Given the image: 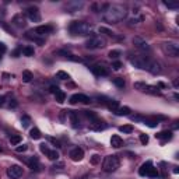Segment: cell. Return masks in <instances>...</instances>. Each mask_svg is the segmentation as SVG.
<instances>
[{
    "mask_svg": "<svg viewBox=\"0 0 179 179\" xmlns=\"http://www.w3.org/2000/svg\"><path fill=\"white\" fill-rule=\"evenodd\" d=\"M127 14V9L123 4H105L102 9V18L105 20L108 24H116V22L122 21Z\"/></svg>",
    "mask_w": 179,
    "mask_h": 179,
    "instance_id": "6da1fadb",
    "label": "cell"
},
{
    "mask_svg": "<svg viewBox=\"0 0 179 179\" xmlns=\"http://www.w3.org/2000/svg\"><path fill=\"white\" fill-rule=\"evenodd\" d=\"M91 30H92V27L90 25L88 22H84V21H73L70 24V32L73 35L85 37V35L91 34Z\"/></svg>",
    "mask_w": 179,
    "mask_h": 179,
    "instance_id": "7a4b0ae2",
    "label": "cell"
},
{
    "mask_svg": "<svg viewBox=\"0 0 179 179\" xmlns=\"http://www.w3.org/2000/svg\"><path fill=\"white\" fill-rule=\"evenodd\" d=\"M119 158L118 155H108L105 157L104 162H102V169L105 172H115L116 169L119 168Z\"/></svg>",
    "mask_w": 179,
    "mask_h": 179,
    "instance_id": "3957f363",
    "label": "cell"
},
{
    "mask_svg": "<svg viewBox=\"0 0 179 179\" xmlns=\"http://www.w3.org/2000/svg\"><path fill=\"white\" fill-rule=\"evenodd\" d=\"M106 46V39L101 35H92V37L87 39L85 42V48L88 49H101V48Z\"/></svg>",
    "mask_w": 179,
    "mask_h": 179,
    "instance_id": "277c9868",
    "label": "cell"
},
{
    "mask_svg": "<svg viewBox=\"0 0 179 179\" xmlns=\"http://www.w3.org/2000/svg\"><path fill=\"white\" fill-rule=\"evenodd\" d=\"M162 49L164 52L167 53L168 56H171V58H178L179 56V45L176 42H172V41L165 42L162 45Z\"/></svg>",
    "mask_w": 179,
    "mask_h": 179,
    "instance_id": "5b68a950",
    "label": "cell"
},
{
    "mask_svg": "<svg viewBox=\"0 0 179 179\" xmlns=\"http://www.w3.org/2000/svg\"><path fill=\"white\" fill-rule=\"evenodd\" d=\"M148 60H150V59H148L147 56H143V55H134V56L130 58V63H132L134 67H137V69L146 70Z\"/></svg>",
    "mask_w": 179,
    "mask_h": 179,
    "instance_id": "8992f818",
    "label": "cell"
},
{
    "mask_svg": "<svg viewBox=\"0 0 179 179\" xmlns=\"http://www.w3.org/2000/svg\"><path fill=\"white\" fill-rule=\"evenodd\" d=\"M27 17L34 22H39L41 21V13H39V9L35 7V6H31V7H28L27 9Z\"/></svg>",
    "mask_w": 179,
    "mask_h": 179,
    "instance_id": "52a82bcc",
    "label": "cell"
},
{
    "mask_svg": "<svg viewBox=\"0 0 179 179\" xmlns=\"http://www.w3.org/2000/svg\"><path fill=\"white\" fill-rule=\"evenodd\" d=\"M146 70H147V71H150L151 74H161V71H162V66H161V63H160V62L150 59V60H148V63H147V67H146Z\"/></svg>",
    "mask_w": 179,
    "mask_h": 179,
    "instance_id": "ba28073f",
    "label": "cell"
},
{
    "mask_svg": "<svg viewBox=\"0 0 179 179\" xmlns=\"http://www.w3.org/2000/svg\"><path fill=\"white\" fill-rule=\"evenodd\" d=\"M7 175L11 179H18L22 176V167L20 165H11L7 168Z\"/></svg>",
    "mask_w": 179,
    "mask_h": 179,
    "instance_id": "9c48e42d",
    "label": "cell"
},
{
    "mask_svg": "<svg viewBox=\"0 0 179 179\" xmlns=\"http://www.w3.org/2000/svg\"><path fill=\"white\" fill-rule=\"evenodd\" d=\"M133 45L139 49V51H141V52H150V45H148L143 38H140V37H134L133 38Z\"/></svg>",
    "mask_w": 179,
    "mask_h": 179,
    "instance_id": "30bf717a",
    "label": "cell"
},
{
    "mask_svg": "<svg viewBox=\"0 0 179 179\" xmlns=\"http://www.w3.org/2000/svg\"><path fill=\"white\" fill-rule=\"evenodd\" d=\"M14 27L17 28H24L27 25V20H25V16H22L21 13H18L16 16L13 17V22H11Z\"/></svg>",
    "mask_w": 179,
    "mask_h": 179,
    "instance_id": "8fae6325",
    "label": "cell"
},
{
    "mask_svg": "<svg viewBox=\"0 0 179 179\" xmlns=\"http://www.w3.org/2000/svg\"><path fill=\"white\" fill-rule=\"evenodd\" d=\"M77 102H83V104H90L91 102V100H90L87 95L84 94H74L70 97V104H77Z\"/></svg>",
    "mask_w": 179,
    "mask_h": 179,
    "instance_id": "7c38bea8",
    "label": "cell"
},
{
    "mask_svg": "<svg viewBox=\"0 0 179 179\" xmlns=\"http://www.w3.org/2000/svg\"><path fill=\"white\" fill-rule=\"evenodd\" d=\"M67 116H69V121L71 123V127L77 129L80 127V119H79V113L74 111H67Z\"/></svg>",
    "mask_w": 179,
    "mask_h": 179,
    "instance_id": "4fadbf2b",
    "label": "cell"
},
{
    "mask_svg": "<svg viewBox=\"0 0 179 179\" xmlns=\"http://www.w3.org/2000/svg\"><path fill=\"white\" fill-rule=\"evenodd\" d=\"M91 71L94 76L97 77H102V76H108L109 74V70L105 67V66H92L91 67Z\"/></svg>",
    "mask_w": 179,
    "mask_h": 179,
    "instance_id": "5bb4252c",
    "label": "cell"
},
{
    "mask_svg": "<svg viewBox=\"0 0 179 179\" xmlns=\"http://www.w3.org/2000/svg\"><path fill=\"white\" fill-rule=\"evenodd\" d=\"M51 31H52V27L51 25H39V27H37L35 30H32V32H34L35 35H38V37H45V35L49 34Z\"/></svg>",
    "mask_w": 179,
    "mask_h": 179,
    "instance_id": "9a60e30c",
    "label": "cell"
},
{
    "mask_svg": "<svg viewBox=\"0 0 179 179\" xmlns=\"http://www.w3.org/2000/svg\"><path fill=\"white\" fill-rule=\"evenodd\" d=\"M70 157H71V160L76 161V162H77V161H81L83 157H84V151H83L81 148H79V147L73 148V150L70 151Z\"/></svg>",
    "mask_w": 179,
    "mask_h": 179,
    "instance_id": "2e32d148",
    "label": "cell"
},
{
    "mask_svg": "<svg viewBox=\"0 0 179 179\" xmlns=\"http://www.w3.org/2000/svg\"><path fill=\"white\" fill-rule=\"evenodd\" d=\"M155 137H157V139H160L162 143H165V141H168V140H171V139H172V132L164 130V132H160L158 134H155Z\"/></svg>",
    "mask_w": 179,
    "mask_h": 179,
    "instance_id": "e0dca14e",
    "label": "cell"
},
{
    "mask_svg": "<svg viewBox=\"0 0 179 179\" xmlns=\"http://www.w3.org/2000/svg\"><path fill=\"white\" fill-rule=\"evenodd\" d=\"M111 144H112V147L119 148V147H122V146H123V140H122L121 136H118V134H113V136L111 137Z\"/></svg>",
    "mask_w": 179,
    "mask_h": 179,
    "instance_id": "ac0fdd59",
    "label": "cell"
},
{
    "mask_svg": "<svg viewBox=\"0 0 179 179\" xmlns=\"http://www.w3.org/2000/svg\"><path fill=\"white\" fill-rule=\"evenodd\" d=\"M153 167V162L151 161H147V162H144L140 167V169H139V175H141V176H146L147 175V172H148V169Z\"/></svg>",
    "mask_w": 179,
    "mask_h": 179,
    "instance_id": "d6986e66",
    "label": "cell"
},
{
    "mask_svg": "<svg viewBox=\"0 0 179 179\" xmlns=\"http://www.w3.org/2000/svg\"><path fill=\"white\" fill-rule=\"evenodd\" d=\"M130 108L129 106H119L118 109L115 111V115H118V116H129L130 115Z\"/></svg>",
    "mask_w": 179,
    "mask_h": 179,
    "instance_id": "ffe728a7",
    "label": "cell"
},
{
    "mask_svg": "<svg viewBox=\"0 0 179 179\" xmlns=\"http://www.w3.org/2000/svg\"><path fill=\"white\" fill-rule=\"evenodd\" d=\"M25 162L28 164V167L34 171H39V162H38V160L35 157H31L30 160H25Z\"/></svg>",
    "mask_w": 179,
    "mask_h": 179,
    "instance_id": "44dd1931",
    "label": "cell"
},
{
    "mask_svg": "<svg viewBox=\"0 0 179 179\" xmlns=\"http://www.w3.org/2000/svg\"><path fill=\"white\" fill-rule=\"evenodd\" d=\"M80 7H83V1H80V3H69L67 6H66V9H67L70 13H74V11H77L80 9Z\"/></svg>",
    "mask_w": 179,
    "mask_h": 179,
    "instance_id": "7402d4cb",
    "label": "cell"
},
{
    "mask_svg": "<svg viewBox=\"0 0 179 179\" xmlns=\"http://www.w3.org/2000/svg\"><path fill=\"white\" fill-rule=\"evenodd\" d=\"M106 106H108V109H111L112 112H115L118 108H119V102L115 100H108V102H106Z\"/></svg>",
    "mask_w": 179,
    "mask_h": 179,
    "instance_id": "603a6c76",
    "label": "cell"
},
{
    "mask_svg": "<svg viewBox=\"0 0 179 179\" xmlns=\"http://www.w3.org/2000/svg\"><path fill=\"white\" fill-rule=\"evenodd\" d=\"M144 92H147V94H153V95H157L160 94V90H158V87H155V85H146V90H144Z\"/></svg>",
    "mask_w": 179,
    "mask_h": 179,
    "instance_id": "cb8c5ba5",
    "label": "cell"
},
{
    "mask_svg": "<svg viewBox=\"0 0 179 179\" xmlns=\"http://www.w3.org/2000/svg\"><path fill=\"white\" fill-rule=\"evenodd\" d=\"M58 55H63L64 58L70 59V60H74V62H80V58H76L74 55H71L70 52H66V51H59Z\"/></svg>",
    "mask_w": 179,
    "mask_h": 179,
    "instance_id": "d4e9b609",
    "label": "cell"
},
{
    "mask_svg": "<svg viewBox=\"0 0 179 179\" xmlns=\"http://www.w3.org/2000/svg\"><path fill=\"white\" fill-rule=\"evenodd\" d=\"M30 136H31V139H34V140H39V139L42 137V134L39 132V129L34 127V129H31V132H30Z\"/></svg>",
    "mask_w": 179,
    "mask_h": 179,
    "instance_id": "484cf974",
    "label": "cell"
},
{
    "mask_svg": "<svg viewBox=\"0 0 179 179\" xmlns=\"http://www.w3.org/2000/svg\"><path fill=\"white\" fill-rule=\"evenodd\" d=\"M32 79H34V76H32V73L30 70H24L22 71V81L24 83H30Z\"/></svg>",
    "mask_w": 179,
    "mask_h": 179,
    "instance_id": "4316f807",
    "label": "cell"
},
{
    "mask_svg": "<svg viewBox=\"0 0 179 179\" xmlns=\"http://www.w3.org/2000/svg\"><path fill=\"white\" fill-rule=\"evenodd\" d=\"M21 141H22V137L20 136V134H14V136L10 137V143L13 146H18Z\"/></svg>",
    "mask_w": 179,
    "mask_h": 179,
    "instance_id": "83f0119b",
    "label": "cell"
},
{
    "mask_svg": "<svg viewBox=\"0 0 179 179\" xmlns=\"http://www.w3.org/2000/svg\"><path fill=\"white\" fill-rule=\"evenodd\" d=\"M144 125H147L148 127H155L158 125V119L157 118H153V119H144Z\"/></svg>",
    "mask_w": 179,
    "mask_h": 179,
    "instance_id": "f1b7e54d",
    "label": "cell"
},
{
    "mask_svg": "<svg viewBox=\"0 0 179 179\" xmlns=\"http://www.w3.org/2000/svg\"><path fill=\"white\" fill-rule=\"evenodd\" d=\"M55 98H56V101H58L59 104H63L64 101H66V94H64L63 91H59V92L55 94Z\"/></svg>",
    "mask_w": 179,
    "mask_h": 179,
    "instance_id": "f546056e",
    "label": "cell"
},
{
    "mask_svg": "<svg viewBox=\"0 0 179 179\" xmlns=\"http://www.w3.org/2000/svg\"><path fill=\"white\" fill-rule=\"evenodd\" d=\"M46 155H48V158L52 160V161H58L59 160V153L56 150H49V153H48Z\"/></svg>",
    "mask_w": 179,
    "mask_h": 179,
    "instance_id": "4dcf8cb0",
    "label": "cell"
},
{
    "mask_svg": "<svg viewBox=\"0 0 179 179\" xmlns=\"http://www.w3.org/2000/svg\"><path fill=\"white\" fill-rule=\"evenodd\" d=\"M146 83H143V81H136L134 84H133V87H134V90H137V91H141V92H144V90H146Z\"/></svg>",
    "mask_w": 179,
    "mask_h": 179,
    "instance_id": "1f68e13d",
    "label": "cell"
},
{
    "mask_svg": "<svg viewBox=\"0 0 179 179\" xmlns=\"http://www.w3.org/2000/svg\"><path fill=\"white\" fill-rule=\"evenodd\" d=\"M113 84H115L118 88H123V87L126 85V83H125V80L122 79V77H116V79H113Z\"/></svg>",
    "mask_w": 179,
    "mask_h": 179,
    "instance_id": "d6a6232c",
    "label": "cell"
},
{
    "mask_svg": "<svg viewBox=\"0 0 179 179\" xmlns=\"http://www.w3.org/2000/svg\"><path fill=\"white\" fill-rule=\"evenodd\" d=\"M83 112H84V116L87 119H90V121H92V122L98 121V119H97V115H95L94 112H90V111H83Z\"/></svg>",
    "mask_w": 179,
    "mask_h": 179,
    "instance_id": "836d02e7",
    "label": "cell"
},
{
    "mask_svg": "<svg viewBox=\"0 0 179 179\" xmlns=\"http://www.w3.org/2000/svg\"><path fill=\"white\" fill-rule=\"evenodd\" d=\"M31 125V118L30 116H27V115H24L21 118V126L22 127H28Z\"/></svg>",
    "mask_w": 179,
    "mask_h": 179,
    "instance_id": "e575fe53",
    "label": "cell"
},
{
    "mask_svg": "<svg viewBox=\"0 0 179 179\" xmlns=\"http://www.w3.org/2000/svg\"><path fill=\"white\" fill-rule=\"evenodd\" d=\"M146 176H150V178H157L158 176V169L155 167H151V168L148 169V172Z\"/></svg>",
    "mask_w": 179,
    "mask_h": 179,
    "instance_id": "d590c367",
    "label": "cell"
},
{
    "mask_svg": "<svg viewBox=\"0 0 179 179\" xmlns=\"http://www.w3.org/2000/svg\"><path fill=\"white\" fill-rule=\"evenodd\" d=\"M119 130H121L122 133H127V134H129V133L133 132V126H132V125H125V126L119 127Z\"/></svg>",
    "mask_w": 179,
    "mask_h": 179,
    "instance_id": "8d00e7d4",
    "label": "cell"
},
{
    "mask_svg": "<svg viewBox=\"0 0 179 179\" xmlns=\"http://www.w3.org/2000/svg\"><path fill=\"white\" fill-rule=\"evenodd\" d=\"M56 77H58V79H60V80H69V79H70L69 73H66V71H62V70L56 73Z\"/></svg>",
    "mask_w": 179,
    "mask_h": 179,
    "instance_id": "74e56055",
    "label": "cell"
},
{
    "mask_svg": "<svg viewBox=\"0 0 179 179\" xmlns=\"http://www.w3.org/2000/svg\"><path fill=\"white\" fill-rule=\"evenodd\" d=\"M164 4L167 6L168 9H179L178 1H164Z\"/></svg>",
    "mask_w": 179,
    "mask_h": 179,
    "instance_id": "f35d334b",
    "label": "cell"
},
{
    "mask_svg": "<svg viewBox=\"0 0 179 179\" xmlns=\"http://www.w3.org/2000/svg\"><path fill=\"white\" fill-rule=\"evenodd\" d=\"M22 53L25 55V56H34V48H31V46H27V48H24L22 49Z\"/></svg>",
    "mask_w": 179,
    "mask_h": 179,
    "instance_id": "ab89813d",
    "label": "cell"
},
{
    "mask_svg": "<svg viewBox=\"0 0 179 179\" xmlns=\"http://www.w3.org/2000/svg\"><path fill=\"white\" fill-rule=\"evenodd\" d=\"M90 162L92 164V165H97V164L101 162V155H98V154H94L92 157H91V160H90Z\"/></svg>",
    "mask_w": 179,
    "mask_h": 179,
    "instance_id": "60d3db41",
    "label": "cell"
},
{
    "mask_svg": "<svg viewBox=\"0 0 179 179\" xmlns=\"http://www.w3.org/2000/svg\"><path fill=\"white\" fill-rule=\"evenodd\" d=\"M108 56L111 59H118L121 56V51H111V52L108 53Z\"/></svg>",
    "mask_w": 179,
    "mask_h": 179,
    "instance_id": "b9f144b4",
    "label": "cell"
},
{
    "mask_svg": "<svg viewBox=\"0 0 179 179\" xmlns=\"http://www.w3.org/2000/svg\"><path fill=\"white\" fill-rule=\"evenodd\" d=\"M27 150H28V146L27 144H22V146H18V147L16 148L17 153H25Z\"/></svg>",
    "mask_w": 179,
    "mask_h": 179,
    "instance_id": "7bdbcfd3",
    "label": "cell"
},
{
    "mask_svg": "<svg viewBox=\"0 0 179 179\" xmlns=\"http://www.w3.org/2000/svg\"><path fill=\"white\" fill-rule=\"evenodd\" d=\"M100 32H105L106 35H109V37L115 35V34H113V32H112L111 30H108V28H105V27H101V28H100Z\"/></svg>",
    "mask_w": 179,
    "mask_h": 179,
    "instance_id": "ee69618b",
    "label": "cell"
},
{
    "mask_svg": "<svg viewBox=\"0 0 179 179\" xmlns=\"http://www.w3.org/2000/svg\"><path fill=\"white\" fill-rule=\"evenodd\" d=\"M144 119H146V118H143L141 115H133L132 116V121H134V122H144Z\"/></svg>",
    "mask_w": 179,
    "mask_h": 179,
    "instance_id": "f6af8a7d",
    "label": "cell"
},
{
    "mask_svg": "<svg viewBox=\"0 0 179 179\" xmlns=\"http://www.w3.org/2000/svg\"><path fill=\"white\" fill-rule=\"evenodd\" d=\"M140 141H141V144H147V143H148V136H147V134H140Z\"/></svg>",
    "mask_w": 179,
    "mask_h": 179,
    "instance_id": "bcb514c9",
    "label": "cell"
},
{
    "mask_svg": "<svg viewBox=\"0 0 179 179\" xmlns=\"http://www.w3.org/2000/svg\"><path fill=\"white\" fill-rule=\"evenodd\" d=\"M39 148H41V151H42L43 154H48V153H49V148H48L46 144H41V146H39Z\"/></svg>",
    "mask_w": 179,
    "mask_h": 179,
    "instance_id": "7dc6e473",
    "label": "cell"
},
{
    "mask_svg": "<svg viewBox=\"0 0 179 179\" xmlns=\"http://www.w3.org/2000/svg\"><path fill=\"white\" fill-rule=\"evenodd\" d=\"M49 91H51L52 94H56V92H59L60 90H59L58 85H51V88H49Z\"/></svg>",
    "mask_w": 179,
    "mask_h": 179,
    "instance_id": "c3c4849f",
    "label": "cell"
},
{
    "mask_svg": "<svg viewBox=\"0 0 179 179\" xmlns=\"http://www.w3.org/2000/svg\"><path fill=\"white\" fill-rule=\"evenodd\" d=\"M112 67L115 69V70H119V69L122 67V63L121 62H113V63H112Z\"/></svg>",
    "mask_w": 179,
    "mask_h": 179,
    "instance_id": "681fc988",
    "label": "cell"
},
{
    "mask_svg": "<svg viewBox=\"0 0 179 179\" xmlns=\"http://www.w3.org/2000/svg\"><path fill=\"white\" fill-rule=\"evenodd\" d=\"M4 52H6V45L0 42V58H1V55H3Z\"/></svg>",
    "mask_w": 179,
    "mask_h": 179,
    "instance_id": "f907efd6",
    "label": "cell"
},
{
    "mask_svg": "<svg viewBox=\"0 0 179 179\" xmlns=\"http://www.w3.org/2000/svg\"><path fill=\"white\" fill-rule=\"evenodd\" d=\"M9 106H10V108H16V106H17L16 100H11V102H10V105H9Z\"/></svg>",
    "mask_w": 179,
    "mask_h": 179,
    "instance_id": "816d5d0a",
    "label": "cell"
},
{
    "mask_svg": "<svg viewBox=\"0 0 179 179\" xmlns=\"http://www.w3.org/2000/svg\"><path fill=\"white\" fill-rule=\"evenodd\" d=\"M64 165H63V162H58V164H55V168H59V169H62Z\"/></svg>",
    "mask_w": 179,
    "mask_h": 179,
    "instance_id": "f5cc1de1",
    "label": "cell"
},
{
    "mask_svg": "<svg viewBox=\"0 0 179 179\" xmlns=\"http://www.w3.org/2000/svg\"><path fill=\"white\" fill-rule=\"evenodd\" d=\"M4 97H3V95H0V105H3V104H4Z\"/></svg>",
    "mask_w": 179,
    "mask_h": 179,
    "instance_id": "db71d44e",
    "label": "cell"
},
{
    "mask_svg": "<svg viewBox=\"0 0 179 179\" xmlns=\"http://www.w3.org/2000/svg\"><path fill=\"white\" fill-rule=\"evenodd\" d=\"M158 87H162V88H165V87H167V85L164 84V83H160V84H158Z\"/></svg>",
    "mask_w": 179,
    "mask_h": 179,
    "instance_id": "11a10c76",
    "label": "cell"
},
{
    "mask_svg": "<svg viewBox=\"0 0 179 179\" xmlns=\"http://www.w3.org/2000/svg\"><path fill=\"white\" fill-rule=\"evenodd\" d=\"M1 151H3V148H1V147H0V153H1Z\"/></svg>",
    "mask_w": 179,
    "mask_h": 179,
    "instance_id": "9f6ffc18",
    "label": "cell"
}]
</instances>
